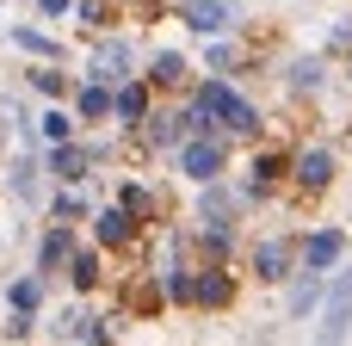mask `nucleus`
I'll list each match as a JSON object with an SVG mask.
<instances>
[{
  "instance_id": "1",
  "label": "nucleus",
  "mask_w": 352,
  "mask_h": 346,
  "mask_svg": "<svg viewBox=\"0 0 352 346\" xmlns=\"http://www.w3.org/2000/svg\"><path fill=\"white\" fill-rule=\"evenodd\" d=\"M192 105L210 118V130H229V136H260V111H254V99H241L223 74H210V80H198V93H192Z\"/></svg>"
},
{
  "instance_id": "2",
  "label": "nucleus",
  "mask_w": 352,
  "mask_h": 346,
  "mask_svg": "<svg viewBox=\"0 0 352 346\" xmlns=\"http://www.w3.org/2000/svg\"><path fill=\"white\" fill-rule=\"evenodd\" d=\"M352 334V266H346V279L328 291V303H322V328H316V346H346Z\"/></svg>"
},
{
  "instance_id": "3",
  "label": "nucleus",
  "mask_w": 352,
  "mask_h": 346,
  "mask_svg": "<svg viewBox=\"0 0 352 346\" xmlns=\"http://www.w3.org/2000/svg\"><path fill=\"white\" fill-rule=\"evenodd\" d=\"M223 161H229V155H223V142H217L210 130H204V136H186V142H179V167H186L198 186L223 180Z\"/></svg>"
},
{
  "instance_id": "4",
  "label": "nucleus",
  "mask_w": 352,
  "mask_h": 346,
  "mask_svg": "<svg viewBox=\"0 0 352 346\" xmlns=\"http://www.w3.org/2000/svg\"><path fill=\"white\" fill-rule=\"evenodd\" d=\"M179 19H186L198 37H223V31H235V6H229V0H186Z\"/></svg>"
},
{
  "instance_id": "5",
  "label": "nucleus",
  "mask_w": 352,
  "mask_h": 346,
  "mask_svg": "<svg viewBox=\"0 0 352 346\" xmlns=\"http://www.w3.org/2000/svg\"><path fill=\"white\" fill-rule=\"evenodd\" d=\"M346 260V229H316L303 241V272H334Z\"/></svg>"
},
{
  "instance_id": "6",
  "label": "nucleus",
  "mask_w": 352,
  "mask_h": 346,
  "mask_svg": "<svg viewBox=\"0 0 352 346\" xmlns=\"http://www.w3.org/2000/svg\"><path fill=\"white\" fill-rule=\"evenodd\" d=\"M148 93H155V87H148L142 74L118 80V87H111V118H118V124H142V118H148Z\"/></svg>"
},
{
  "instance_id": "7",
  "label": "nucleus",
  "mask_w": 352,
  "mask_h": 346,
  "mask_svg": "<svg viewBox=\"0 0 352 346\" xmlns=\"http://www.w3.org/2000/svg\"><path fill=\"white\" fill-rule=\"evenodd\" d=\"M87 167H93V149H87V142H74V136H68V142H50V173H56L62 186H80Z\"/></svg>"
},
{
  "instance_id": "8",
  "label": "nucleus",
  "mask_w": 352,
  "mask_h": 346,
  "mask_svg": "<svg viewBox=\"0 0 352 346\" xmlns=\"http://www.w3.org/2000/svg\"><path fill=\"white\" fill-rule=\"evenodd\" d=\"M291 180H297V192H328V180H334V149H303V155L291 161Z\"/></svg>"
},
{
  "instance_id": "9",
  "label": "nucleus",
  "mask_w": 352,
  "mask_h": 346,
  "mask_svg": "<svg viewBox=\"0 0 352 346\" xmlns=\"http://www.w3.org/2000/svg\"><path fill=\"white\" fill-rule=\"evenodd\" d=\"M87 80H105V87L130 80V43H124V37H105V43L93 50V74H87Z\"/></svg>"
},
{
  "instance_id": "10",
  "label": "nucleus",
  "mask_w": 352,
  "mask_h": 346,
  "mask_svg": "<svg viewBox=\"0 0 352 346\" xmlns=\"http://www.w3.org/2000/svg\"><path fill=\"white\" fill-rule=\"evenodd\" d=\"M111 118V87L105 80H80L74 87V124H99Z\"/></svg>"
},
{
  "instance_id": "11",
  "label": "nucleus",
  "mask_w": 352,
  "mask_h": 346,
  "mask_svg": "<svg viewBox=\"0 0 352 346\" xmlns=\"http://www.w3.org/2000/svg\"><path fill=\"white\" fill-rule=\"evenodd\" d=\"M93 235H99L105 248H124V241H136V217H130L124 204H105V210L93 217Z\"/></svg>"
},
{
  "instance_id": "12",
  "label": "nucleus",
  "mask_w": 352,
  "mask_h": 346,
  "mask_svg": "<svg viewBox=\"0 0 352 346\" xmlns=\"http://www.w3.org/2000/svg\"><path fill=\"white\" fill-rule=\"evenodd\" d=\"M291 260H297V248H291V241H260V248H254V272H260L266 285L291 279Z\"/></svg>"
},
{
  "instance_id": "13",
  "label": "nucleus",
  "mask_w": 352,
  "mask_h": 346,
  "mask_svg": "<svg viewBox=\"0 0 352 346\" xmlns=\"http://www.w3.org/2000/svg\"><path fill=\"white\" fill-rule=\"evenodd\" d=\"M142 80H148V87H186V56H179V50H155Z\"/></svg>"
},
{
  "instance_id": "14",
  "label": "nucleus",
  "mask_w": 352,
  "mask_h": 346,
  "mask_svg": "<svg viewBox=\"0 0 352 346\" xmlns=\"http://www.w3.org/2000/svg\"><path fill=\"white\" fill-rule=\"evenodd\" d=\"M68 254H74V235H68V223H56V229L43 235V248H37V266H43V272H56Z\"/></svg>"
},
{
  "instance_id": "15",
  "label": "nucleus",
  "mask_w": 352,
  "mask_h": 346,
  "mask_svg": "<svg viewBox=\"0 0 352 346\" xmlns=\"http://www.w3.org/2000/svg\"><path fill=\"white\" fill-rule=\"evenodd\" d=\"M248 173H254V192H266V186H278V180L291 173V161H285V155H272V149H260Z\"/></svg>"
},
{
  "instance_id": "16",
  "label": "nucleus",
  "mask_w": 352,
  "mask_h": 346,
  "mask_svg": "<svg viewBox=\"0 0 352 346\" xmlns=\"http://www.w3.org/2000/svg\"><path fill=\"white\" fill-rule=\"evenodd\" d=\"M31 87H37L43 99H68V74H62V68H50V62H43V68H31Z\"/></svg>"
},
{
  "instance_id": "17",
  "label": "nucleus",
  "mask_w": 352,
  "mask_h": 346,
  "mask_svg": "<svg viewBox=\"0 0 352 346\" xmlns=\"http://www.w3.org/2000/svg\"><path fill=\"white\" fill-rule=\"evenodd\" d=\"M316 303H322V272H303V285L291 291V310H297V316H309Z\"/></svg>"
},
{
  "instance_id": "18",
  "label": "nucleus",
  "mask_w": 352,
  "mask_h": 346,
  "mask_svg": "<svg viewBox=\"0 0 352 346\" xmlns=\"http://www.w3.org/2000/svg\"><path fill=\"white\" fill-rule=\"evenodd\" d=\"M68 136H74V111H62V105L43 111V142H68Z\"/></svg>"
},
{
  "instance_id": "19",
  "label": "nucleus",
  "mask_w": 352,
  "mask_h": 346,
  "mask_svg": "<svg viewBox=\"0 0 352 346\" xmlns=\"http://www.w3.org/2000/svg\"><path fill=\"white\" fill-rule=\"evenodd\" d=\"M291 87H303V93H316V87H322V62H316V56H303V62H291Z\"/></svg>"
},
{
  "instance_id": "20",
  "label": "nucleus",
  "mask_w": 352,
  "mask_h": 346,
  "mask_svg": "<svg viewBox=\"0 0 352 346\" xmlns=\"http://www.w3.org/2000/svg\"><path fill=\"white\" fill-rule=\"evenodd\" d=\"M192 297L198 303H229V279H192Z\"/></svg>"
},
{
  "instance_id": "21",
  "label": "nucleus",
  "mask_w": 352,
  "mask_h": 346,
  "mask_svg": "<svg viewBox=\"0 0 352 346\" xmlns=\"http://www.w3.org/2000/svg\"><path fill=\"white\" fill-rule=\"evenodd\" d=\"M12 43L31 50V56H56V37H43V31H12Z\"/></svg>"
},
{
  "instance_id": "22",
  "label": "nucleus",
  "mask_w": 352,
  "mask_h": 346,
  "mask_svg": "<svg viewBox=\"0 0 352 346\" xmlns=\"http://www.w3.org/2000/svg\"><path fill=\"white\" fill-rule=\"evenodd\" d=\"M74 285H80V291L99 285V254H74Z\"/></svg>"
},
{
  "instance_id": "23",
  "label": "nucleus",
  "mask_w": 352,
  "mask_h": 346,
  "mask_svg": "<svg viewBox=\"0 0 352 346\" xmlns=\"http://www.w3.org/2000/svg\"><path fill=\"white\" fill-rule=\"evenodd\" d=\"M6 297H12V310H37V297H43V291H37V279H19Z\"/></svg>"
},
{
  "instance_id": "24",
  "label": "nucleus",
  "mask_w": 352,
  "mask_h": 346,
  "mask_svg": "<svg viewBox=\"0 0 352 346\" xmlns=\"http://www.w3.org/2000/svg\"><path fill=\"white\" fill-rule=\"evenodd\" d=\"M80 210H87V204H80L74 192H62V198H56V217H62V223H68V217H80Z\"/></svg>"
},
{
  "instance_id": "25",
  "label": "nucleus",
  "mask_w": 352,
  "mask_h": 346,
  "mask_svg": "<svg viewBox=\"0 0 352 346\" xmlns=\"http://www.w3.org/2000/svg\"><path fill=\"white\" fill-rule=\"evenodd\" d=\"M167 297H179V303H192V279H186V272H173V279H167Z\"/></svg>"
},
{
  "instance_id": "26",
  "label": "nucleus",
  "mask_w": 352,
  "mask_h": 346,
  "mask_svg": "<svg viewBox=\"0 0 352 346\" xmlns=\"http://www.w3.org/2000/svg\"><path fill=\"white\" fill-rule=\"evenodd\" d=\"M229 62H235V50H229V43H210V68H217V74H223V68H229Z\"/></svg>"
},
{
  "instance_id": "27",
  "label": "nucleus",
  "mask_w": 352,
  "mask_h": 346,
  "mask_svg": "<svg viewBox=\"0 0 352 346\" xmlns=\"http://www.w3.org/2000/svg\"><path fill=\"white\" fill-rule=\"evenodd\" d=\"M37 12L43 19H62V12H74V0H37Z\"/></svg>"
},
{
  "instance_id": "28",
  "label": "nucleus",
  "mask_w": 352,
  "mask_h": 346,
  "mask_svg": "<svg viewBox=\"0 0 352 346\" xmlns=\"http://www.w3.org/2000/svg\"><path fill=\"white\" fill-rule=\"evenodd\" d=\"M334 50H352V19H340V31H334Z\"/></svg>"
}]
</instances>
